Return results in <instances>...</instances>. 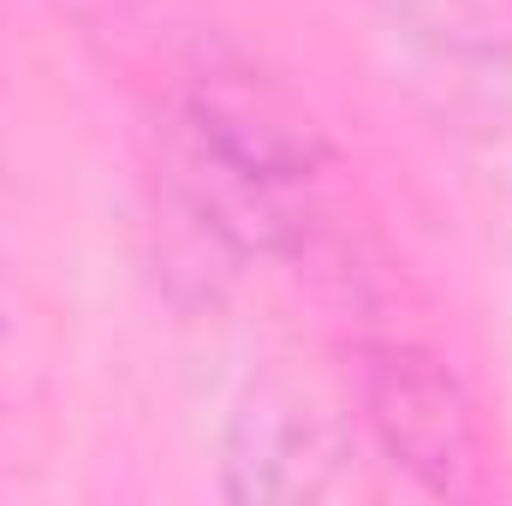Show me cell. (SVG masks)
<instances>
[{"mask_svg":"<svg viewBox=\"0 0 512 506\" xmlns=\"http://www.w3.org/2000/svg\"><path fill=\"white\" fill-rule=\"evenodd\" d=\"M364 423L387 459L429 495H465L477 483V411L459 376L423 346L364 352Z\"/></svg>","mask_w":512,"mask_h":506,"instance_id":"6da1fadb","label":"cell"},{"mask_svg":"<svg viewBox=\"0 0 512 506\" xmlns=\"http://www.w3.org/2000/svg\"><path fill=\"white\" fill-rule=\"evenodd\" d=\"M340 423L298 387H256L233 411L221 447V495L239 506H304L328 501L346 483Z\"/></svg>","mask_w":512,"mask_h":506,"instance_id":"7a4b0ae2","label":"cell"}]
</instances>
